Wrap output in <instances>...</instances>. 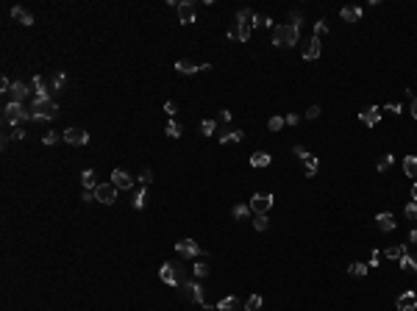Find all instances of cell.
Masks as SVG:
<instances>
[{
	"instance_id": "1",
	"label": "cell",
	"mask_w": 417,
	"mask_h": 311,
	"mask_svg": "<svg viewBox=\"0 0 417 311\" xmlns=\"http://www.w3.org/2000/svg\"><path fill=\"white\" fill-rule=\"evenodd\" d=\"M300 36V28H295L292 22H284V25H273V45L276 48H292Z\"/></svg>"
},
{
	"instance_id": "2",
	"label": "cell",
	"mask_w": 417,
	"mask_h": 311,
	"mask_svg": "<svg viewBox=\"0 0 417 311\" xmlns=\"http://www.w3.org/2000/svg\"><path fill=\"white\" fill-rule=\"evenodd\" d=\"M25 120H34V117H31V111L22 106V103H6V108H3V125L22 128Z\"/></svg>"
},
{
	"instance_id": "3",
	"label": "cell",
	"mask_w": 417,
	"mask_h": 311,
	"mask_svg": "<svg viewBox=\"0 0 417 311\" xmlns=\"http://www.w3.org/2000/svg\"><path fill=\"white\" fill-rule=\"evenodd\" d=\"M256 25V11H250V8H242L239 14H237V39L239 42H247L250 39V31H253Z\"/></svg>"
},
{
	"instance_id": "4",
	"label": "cell",
	"mask_w": 417,
	"mask_h": 311,
	"mask_svg": "<svg viewBox=\"0 0 417 311\" xmlns=\"http://www.w3.org/2000/svg\"><path fill=\"white\" fill-rule=\"evenodd\" d=\"M56 114H59L56 98L53 100H34V106H31V117H34V120H56Z\"/></svg>"
},
{
	"instance_id": "5",
	"label": "cell",
	"mask_w": 417,
	"mask_h": 311,
	"mask_svg": "<svg viewBox=\"0 0 417 311\" xmlns=\"http://www.w3.org/2000/svg\"><path fill=\"white\" fill-rule=\"evenodd\" d=\"M181 289H184V295L189 297V300H195L198 306H203L206 311H212V303H206V297H203V286H200V283L186 281V283H181Z\"/></svg>"
},
{
	"instance_id": "6",
	"label": "cell",
	"mask_w": 417,
	"mask_h": 311,
	"mask_svg": "<svg viewBox=\"0 0 417 311\" xmlns=\"http://www.w3.org/2000/svg\"><path fill=\"white\" fill-rule=\"evenodd\" d=\"M117 186L112 184V181H109V184H98L95 186V200H98V203H106V206H112L114 200H117Z\"/></svg>"
},
{
	"instance_id": "7",
	"label": "cell",
	"mask_w": 417,
	"mask_h": 311,
	"mask_svg": "<svg viewBox=\"0 0 417 311\" xmlns=\"http://www.w3.org/2000/svg\"><path fill=\"white\" fill-rule=\"evenodd\" d=\"M176 11H178V20H181V25H192V22L198 20V8H195V3H189V0H181Z\"/></svg>"
},
{
	"instance_id": "8",
	"label": "cell",
	"mask_w": 417,
	"mask_h": 311,
	"mask_svg": "<svg viewBox=\"0 0 417 311\" xmlns=\"http://www.w3.org/2000/svg\"><path fill=\"white\" fill-rule=\"evenodd\" d=\"M270 206H273V195L270 192H256L253 198H250V208H253L256 214H267L270 211Z\"/></svg>"
},
{
	"instance_id": "9",
	"label": "cell",
	"mask_w": 417,
	"mask_h": 311,
	"mask_svg": "<svg viewBox=\"0 0 417 311\" xmlns=\"http://www.w3.org/2000/svg\"><path fill=\"white\" fill-rule=\"evenodd\" d=\"M64 142H67V145H86V142H89V134H86L84 128L72 125V128L64 131Z\"/></svg>"
},
{
	"instance_id": "10",
	"label": "cell",
	"mask_w": 417,
	"mask_h": 311,
	"mask_svg": "<svg viewBox=\"0 0 417 311\" xmlns=\"http://www.w3.org/2000/svg\"><path fill=\"white\" fill-rule=\"evenodd\" d=\"M112 184L117 186V189H122V192H131V189H134V184H136V181H134L131 175H128L125 170H114V172H112Z\"/></svg>"
},
{
	"instance_id": "11",
	"label": "cell",
	"mask_w": 417,
	"mask_h": 311,
	"mask_svg": "<svg viewBox=\"0 0 417 311\" xmlns=\"http://www.w3.org/2000/svg\"><path fill=\"white\" fill-rule=\"evenodd\" d=\"M176 250H178L181 259H195V256H200V248H198V242L195 239H181L176 245Z\"/></svg>"
},
{
	"instance_id": "12",
	"label": "cell",
	"mask_w": 417,
	"mask_h": 311,
	"mask_svg": "<svg viewBox=\"0 0 417 311\" xmlns=\"http://www.w3.org/2000/svg\"><path fill=\"white\" fill-rule=\"evenodd\" d=\"M28 84H22V81H14L11 84V89H8V95H11V103H25V98H28Z\"/></svg>"
},
{
	"instance_id": "13",
	"label": "cell",
	"mask_w": 417,
	"mask_h": 311,
	"mask_svg": "<svg viewBox=\"0 0 417 311\" xmlns=\"http://www.w3.org/2000/svg\"><path fill=\"white\" fill-rule=\"evenodd\" d=\"M395 306H398V311H417V295L415 292H403L395 300Z\"/></svg>"
},
{
	"instance_id": "14",
	"label": "cell",
	"mask_w": 417,
	"mask_h": 311,
	"mask_svg": "<svg viewBox=\"0 0 417 311\" xmlns=\"http://www.w3.org/2000/svg\"><path fill=\"white\" fill-rule=\"evenodd\" d=\"M159 278H162L167 286H178V267H173V264H162Z\"/></svg>"
},
{
	"instance_id": "15",
	"label": "cell",
	"mask_w": 417,
	"mask_h": 311,
	"mask_svg": "<svg viewBox=\"0 0 417 311\" xmlns=\"http://www.w3.org/2000/svg\"><path fill=\"white\" fill-rule=\"evenodd\" d=\"M359 120L364 122V125H378V122H381V108H375V106L364 108V111L359 114Z\"/></svg>"
},
{
	"instance_id": "16",
	"label": "cell",
	"mask_w": 417,
	"mask_h": 311,
	"mask_svg": "<svg viewBox=\"0 0 417 311\" xmlns=\"http://www.w3.org/2000/svg\"><path fill=\"white\" fill-rule=\"evenodd\" d=\"M375 222H378V228H381L384 233H389V231H395V214H389V211H381L378 217H375Z\"/></svg>"
},
{
	"instance_id": "17",
	"label": "cell",
	"mask_w": 417,
	"mask_h": 311,
	"mask_svg": "<svg viewBox=\"0 0 417 311\" xmlns=\"http://www.w3.org/2000/svg\"><path fill=\"white\" fill-rule=\"evenodd\" d=\"M11 17H14L20 25H34V14H31L28 8H22V6H14V8H11Z\"/></svg>"
},
{
	"instance_id": "18",
	"label": "cell",
	"mask_w": 417,
	"mask_h": 311,
	"mask_svg": "<svg viewBox=\"0 0 417 311\" xmlns=\"http://www.w3.org/2000/svg\"><path fill=\"white\" fill-rule=\"evenodd\" d=\"M176 70L181 72V75H195V72H198L200 67H198L195 61H192V58H178V61H176Z\"/></svg>"
},
{
	"instance_id": "19",
	"label": "cell",
	"mask_w": 417,
	"mask_h": 311,
	"mask_svg": "<svg viewBox=\"0 0 417 311\" xmlns=\"http://www.w3.org/2000/svg\"><path fill=\"white\" fill-rule=\"evenodd\" d=\"M242 139H245V134L237 131V128H226V131L220 134V145H231V142H242Z\"/></svg>"
},
{
	"instance_id": "20",
	"label": "cell",
	"mask_w": 417,
	"mask_h": 311,
	"mask_svg": "<svg viewBox=\"0 0 417 311\" xmlns=\"http://www.w3.org/2000/svg\"><path fill=\"white\" fill-rule=\"evenodd\" d=\"M270 161H273V156L264 153V150H259V153L250 156V167H270Z\"/></svg>"
},
{
	"instance_id": "21",
	"label": "cell",
	"mask_w": 417,
	"mask_h": 311,
	"mask_svg": "<svg viewBox=\"0 0 417 311\" xmlns=\"http://www.w3.org/2000/svg\"><path fill=\"white\" fill-rule=\"evenodd\" d=\"M303 58H306V61H314V58H320V39H317V36H311V42H309V48H306Z\"/></svg>"
},
{
	"instance_id": "22",
	"label": "cell",
	"mask_w": 417,
	"mask_h": 311,
	"mask_svg": "<svg viewBox=\"0 0 417 311\" xmlns=\"http://www.w3.org/2000/svg\"><path fill=\"white\" fill-rule=\"evenodd\" d=\"M303 170H306V175H317V170H320V161H317V156H306V158H303Z\"/></svg>"
},
{
	"instance_id": "23",
	"label": "cell",
	"mask_w": 417,
	"mask_h": 311,
	"mask_svg": "<svg viewBox=\"0 0 417 311\" xmlns=\"http://www.w3.org/2000/svg\"><path fill=\"white\" fill-rule=\"evenodd\" d=\"M403 172L409 178H417V156H406L403 158Z\"/></svg>"
},
{
	"instance_id": "24",
	"label": "cell",
	"mask_w": 417,
	"mask_h": 311,
	"mask_svg": "<svg viewBox=\"0 0 417 311\" xmlns=\"http://www.w3.org/2000/svg\"><path fill=\"white\" fill-rule=\"evenodd\" d=\"M217 311H239V300L237 297H223L217 303Z\"/></svg>"
},
{
	"instance_id": "25",
	"label": "cell",
	"mask_w": 417,
	"mask_h": 311,
	"mask_svg": "<svg viewBox=\"0 0 417 311\" xmlns=\"http://www.w3.org/2000/svg\"><path fill=\"white\" fill-rule=\"evenodd\" d=\"M384 256H387V259H392V261H401L403 256H406V248H403V245H392V248L384 250Z\"/></svg>"
},
{
	"instance_id": "26",
	"label": "cell",
	"mask_w": 417,
	"mask_h": 311,
	"mask_svg": "<svg viewBox=\"0 0 417 311\" xmlns=\"http://www.w3.org/2000/svg\"><path fill=\"white\" fill-rule=\"evenodd\" d=\"M64 84H67V75H64V72H53V75H50V89H53V92H61Z\"/></svg>"
},
{
	"instance_id": "27",
	"label": "cell",
	"mask_w": 417,
	"mask_h": 311,
	"mask_svg": "<svg viewBox=\"0 0 417 311\" xmlns=\"http://www.w3.org/2000/svg\"><path fill=\"white\" fill-rule=\"evenodd\" d=\"M340 14H342V20H345V22H356V20L361 17V8H356V6H345Z\"/></svg>"
},
{
	"instance_id": "28",
	"label": "cell",
	"mask_w": 417,
	"mask_h": 311,
	"mask_svg": "<svg viewBox=\"0 0 417 311\" xmlns=\"http://www.w3.org/2000/svg\"><path fill=\"white\" fill-rule=\"evenodd\" d=\"M367 264H361V261H354L351 267H348V275H354V278H364L367 275Z\"/></svg>"
},
{
	"instance_id": "29",
	"label": "cell",
	"mask_w": 417,
	"mask_h": 311,
	"mask_svg": "<svg viewBox=\"0 0 417 311\" xmlns=\"http://www.w3.org/2000/svg\"><path fill=\"white\" fill-rule=\"evenodd\" d=\"M164 134L173 136V139H178V136L184 134V125H181V122H176V120H170V122H167V128H164Z\"/></svg>"
},
{
	"instance_id": "30",
	"label": "cell",
	"mask_w": 417,
	"mask_h": 311,
	"mask_svg": "<svg viewBox=\"0 0 417 311\" xmlns=\"http://www.w3.org/2000/svg\"><path fill=\"white\" fill-rule=\"evenodd\" d=\"M81 184H84V189H95V186H98V181H95V170L81 172Z\"/></svg>"
},
{
	"instance_id": "31",
	"label": "cell",
	"mask_w": 417,
	"mask_h": 311,
	"mask_svg": "<svg viewBox=\"0 0 417 311\" xmlns=\"http://www.w3.org/2000/svg\"><path fill=\"white\" fill-rule=\"evenodd\" d=\"M214 131H217V120H203L200 122V134L203 136H212Z\"/></svg>"
},
{
	"instance_id": "32",
	"label": "cell",
	"mask_w": 417,
	"mask_h": 311,
	"mask_svg": "<svg viewBox=\"0 0 417 311\" xmlns=\"http://www.w3.org/2000/svg\"><path fill=\"white\" fill-rule=\"evenodd\" d=\"M250 211H253V208H250V203H247V206H234V208H231V214H234L237 219H245Z\"/></svg>"
},
{
	"instance_id": "33",
	"label": "cell",
	"mask_w": 417,
	"mask_h": 311,
	"mask_svg": "<svg viewBox=\"0 0 417 311\" xmlns=\"http://www.w3.org/2000/svg\"><path fill=\"white\" fill-rule=\"evenodd\" d=\"M267 225H270L267 214H256V217H253V228H256V231H267Z\"/></svg>"
},
{
	"instance_id": "34",
	"label": "cell",
	"mask_w": 417,
	"mask_h": 311,
	"mask_svg": "<svg viewBox=\"0 0 417 311\" xmlns=\"http://www.w3.org/2000/svg\"><path fill=\"white\" fill-rule=\"evenodd\" d=\"M259 309H262V297L250 295V297H247V303H245V311H259Z\"/></svg>"
},
{
	"instance_id": "35",
	"label": "cell",
	"mask_w": 417,
	"mask_h": 311,
	"mask_svg": "<svg viewBox=\"0 0 417 311\" xmlns=\"http://www.w3.org/2000/svg\"><path fill=\"white\" fill-rule=\"evenodd\" d=\"M131 206H134L136 211H139L142 206H145V186H142V189H136V192H134V200H131Z\"/></svg>"
},
{
	"instance_id": "36",
	"label": "cell",
	"mask_w": 417,
	"mask_h": 311,
	"mask_svg": "<svg viewBox=\"0 0 417 311\" xmlns=\"http://www.w3.org/2000/svg\"><path fill=\"white\" fill-rule=\"evenodd\" d=\"M398 264H401L403 269H409V272H417V261H415V259H412L409 253L403 256V259H401V261H398Z\"/></svg>"
},
{
	"instance_id": "37",
	"label": "cell",
	"mask_w": 417,
	"mask_h": 311,
	"mask_svg": "<svg viewBox=\"0 0 417 311\" xmlns=\"http://www.w3.org/2000/svg\"><path fill=\"white\" fill-rule=\"evenodd\" d=\"M59 139H64V134H59V131H48V134L42 136V142H45V145H56Z\"/></svg>"
},
{
	"instance_id": "38",
	"label": "cell",
	"mask_w": 417,
	"mask_h": 311,
	"mask_svg": "<svg viewBox=\"0 0 417 311\" xmlns=\"http://www.w3.org/2000/svg\"><path fill=\"white\" fill-rule=\"evenodd\" d=\"M392 158H395V156H381V158H378V172H387L389 170V164H392Z\"/></svg>"
},
{
	"instance_id": "39",
	"label": "cell",
	"mask_w": 417,
	"mask_h": 311,
	"mask_svg": "<svg viewBox=\"0 0 417 311\" xmlns=\"http://www.w3.org/2000/svg\"><path fill=\"white\" fill-rule=\"evenodd\" d=\"M325 34H328V22H325V20H320L317 25H314V36H317V39H323Z\"/></svg>"
},
{
	"instance_id": "40",
	"label": "cell",
	"mask_w": 417,
	"mask_h": 311,
	"mask_svg": "<svg viewBox=\"0 0 417 311\" xmlns=\"http://www.w3.org/2000/svg\"><path fill=\"white\" fill-rule=\"evenodd\" d=\"M267 128H270V131H281V128H284V117H270Z\"/></svg>"
},
{
	"instance_id": "41",
	"label": "cell",
	"mask_w": 417,
	"mask_h": 311,
	"mask_svg": "<svg viewBox=\"0 0 417 311\" xmlns=\"http://www.w3.org/2000/svg\"><path fill=\"white\" fill-rule=\"evenodd\" d=\"M403 214H406V217H409L412 222H417V203H415V200H412V203L406 206V208H403Z\"/></svg>"
},
{
	"instance_id": "42",
	"label": "cell",
	"mask_w": 417,
	"mask_h": 311,
	"mask_svg": "<svg viewBox=\"0 0 417 311\" xmlns=\"http://www.w3.org/2000/svg\"><path fill=\"white\" fill-rule=\"evenodd\" d=\"M136 181H139L142 186H150V181H153V172H150V170H142V172H139V178H136Z\"/></svg>"
},
{
	"instance_id": "43",
	"label": "cell",
	"mask_w": 417,
	"mask_h": 311,
	"mask_svg": "<svg viewBox=\"0 0 417 311\" xmlns=\"http://www.w3.org/2000/svg\"><path fill=\"white\" fill-rule=\"evenodd\" d=\"M195 275H198V278H206V275H209V264H206V261H198V264H195Z\"/></svg>"
},
{
	"instance_id": "44",
	"label": "cell",
	"mask_w": 417,
	"mask_h": 311,
	"mask_svg": "<svg viewBox=\"0 0 417 311\" xmlns=\"http://www.w3.org/2000/svg\"><path fill=\"white\" fill-rule=\"evenodd\" d=\"M320 117V106H309L306 108V120H317Z\"/></svg>"
},
{
	"instance_id": "45",
	"label": "cell",
	"mask_w": 417,
	"mask_h": 311,
	"mask_svg": "<svg viewBox=\"0 0 417 311\" xmlns=\"http://www.w3.org/2000/svg\"><path fill=\"white\" fill-rule=\"evenodd\" d=\"M378 261H381V253H378V250H373V253H370V261H367V267H378Z\"/></svg>"
},
{
	"instance_id": "46",
	"label": "cell",
	"mask_w": 417,
	"mask_h": 311,
	"mask_svg": "<svg viewBox=\"0 0 417 311\" xmlns=\"http://www.w3.org/2000/svg\"><path fill=\"white\" fill-rule=\"evenodd\" d=\"M292 150H295V156H298V158H300V161H303L306 156H309V150H306L303 145H295V148H292Z\"/></svg>"
},
{
	"instance_id": "47",
	"label": "cell",
	"mask_w": 417,
	"mask_h": 311,
	"mask_svg": "<svg viewBox=\"0 0 417 311\" xmlns=\"http://www.w3.org/2000/svg\"><path fill=\"white\" fill-rule=\"evenodd\" d=\"M256 25H267V28H270V25H273V20H270L267 14H256Z\"/></svg>"
},
{
	"instance_id": "48",
	"label": "cell",
	"mask_w": 417,
	"mask_h": 311,
	"mask_svg": "<svg viewBox=\"0 0 417 311\" xmlns=\"http://www.w3.org/2000/svg\"><path fill=\"white\" fill-rule=\"evenodd\" d=\"M8 136L20 142V139H25V131H22V128H11V134H8Z\"/></svg>"
},
{
	"instance_id": "49",
	"label": "cell",
	"mask_w": 417,
	"mask_h": 311,
	"mask_svg": "<svg viewBox=\"0 0 417 311\" xmlns=\"http://www.w3.org/2000/svg\"><path fill=\"white\" fill-rule=\"evenodd\" d=\"M164 111H167V114H170V117H173V114H176V111H178V106H176V100H167V103H164Z\"/></svg>"
},
{
	"instance_id": "50",
	"label": "cell",
	"mask_w": 417,
	"mask_h": 311,
	"mask_svg": "<svg viewBox=\"0 0 417 311\" xmlns=\"http://www.w3.org/2000/svg\"><path fill=\"white\" fill-rule=\"evenodd\" d=\"M11 84H14V81H8L6 75L0 78V92H8V89H11Z\"/></svg>"
},
{
	"instance_id": "51",
	"label": "cell",
	"mask_w": 417,
	"mask_h": 311,
	"mask_svg": "<svg viewBox=\"0 0 417 311\" xmlns=\"http://www.w3.org/2000/svg\"><path fill=\"white\" fill-rule=\"evenodd\" d=\"M81 200H84V203H92V200H95V189H84Z\"/></svg>"
},
{
	"instance_id": "52",
	"label": "cell",
	"mask_w": 417,
	"mask_h": 311,
	"mask_svg": "<svg viewBox=\"0 0 417 311\" xmlns=\"http://www.w3.org/2000/svg\"><path fill=\"white\" fill-rule=\"evenodd\" d=\"M284 122H287V125H298V122H300V117H298V114H287V117H284Z\"/></svg>"
},
{
	"instance_id": "53",
	"label": "cell",
	"mask_w": 417,
	"mask_h": 311,
	"mask_svg": "<svg viewBox=\"0 0 417 311\" xmlns=\"http://www.w3.org/2000/svg\"><path fill=\"white\" fill-rule=\"evenodd\" d=\"M384 111H392L398 117V114H401V106H398V103H389V106H384Z\"/></svg>"
},
{
	"instance_id": "54",
	"label": "cell",
	"mask_w": 417,
	"mask_h": 311,
	"mask_svg": "<svg viewBox=\"0 0 417 311\" xmlns=\"http://www.w3.org/2000/svg\"><path fill=\"white\" fill-rule=\"evenodd\" d=\"M217 117H220V122H228V120H231V111H228V108H223Z\"/></svg>"
},
{
	"instance_id": "55",
	"label": "cell",
	"mask_w": 417,
	"mask_h": 311,
	"mask_svg": "<svg viewBox=\"0 0 417 311\" xmlns=\"http://www.w3.org/2000/svg\"><path fill=\"white\" fill-rule=\"evenodd\" d=\"M290 20H292V25H295V28H300V14H298V11H292Z\"/></svg>"
},
{
	"instance_id": "56",
	"label": "cell",
	"mask_w": 417,
	"mask_h": 311,
	"mask_svg": "<svg viewBox=\"0 0 417 311\" xmlns=\"http://www.w3.org/2000/svg\"><path fill=\"white\" fill-rule=\"evenodd\" d=\"M412 117L417 120V98H412Z\"/></svg>"
},
{
	"instance_id": "57",
	"label": "cell",
	"mask_w": 417,
	"mask_h": 311,
	"mask_svg": "<svg viewBox=\"0 0 417 311\" xmlns=\"http://www.w3.org/2000/svg\"><path fill=\"white\" fill-rule=\"evenodd\" d=\"M409 242H415V245H417V225L412 228V233H409Z\"/></svg>"
},
{
	"instance_id": "58",
	"label": "cell",
	"mask_w": 417,
	"mask_h": 311,
	"mask_svg": "<svg viewBox=\"0 0 417 311\" xmlns=\"http://www.w3.org/2000/svg\"><path fill=\"white\" fill-rule=\"evenodd\" d=\"M412 200L417 203V181H415V186H412Z\"/></svg>"
}]
</instances>
